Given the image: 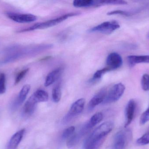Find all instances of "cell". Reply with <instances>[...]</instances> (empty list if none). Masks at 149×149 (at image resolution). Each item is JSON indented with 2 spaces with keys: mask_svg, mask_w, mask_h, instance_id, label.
<instances>
[{
  "mask_svg": "<svg viewBox=\"0 0 149 149\" xmlns=\"http://www.w3.org/2000/svg\"><path fill=\"white\" fill-rule=\"evenodd\" d=\"M8 17L14 22L20 23L32 22L37 20V17L30 14H19L9 12L7 13Z\"/></svg>",
  "mask_w": 149,
  "mask_h": 149,
  "instance_id": "8992f818",
  "label": "cell"
},
{
  "mask_svg": "<svg viewBox=\"0 0 149 149\" xmlns=\"http://www.w3.org/2000/svg\"><path fill=\"white\" fill-rule=\"evenodd\" d=\"M63 69L62 67H58L51 72L46 77L45 82V87L49 86L56 81L63 72Z\"/></svg>",
  "mask_w": 149,
  "mask_h": 149,
  "instance_id": "9a60e30c",
  "label": "cell"
},
{
  "mask_svg": "<svg viewBox=\"0 0 149 149\" xmlns=\"http://www.w3.org/2000/svg\"><path fill=\"white\" fill-rule=\"evenodd\" d=\"M103 114L100 112L96 113L92 117H91L89 121L86 123V126L89 130H90L92 128L94 127L95 125L100 123L101 121L103 120Z\"/></svg>",
  "mask_w": 149,
  "mask_h": 149,
  "instance_id": "ac0fdd59",
  "label": "cell"
},
{
  "mask_svg": "<svg viewBox=\"0 0 149 149\" xmlns=\"http://www.w3.org/2000/svg\"><path fill=\"white\" fill-rule=\"evenodd\" d=\"M25 129H21L14 134L10 138L8 144V149H15L22 140L25 133Z\"/></svg>",
  "mask_w": 149,
  "mask_h": 149,
  "instance_id": "5bb4252c",
  "label": "cell"
},
{
  "mask_svg": "<svg viewBox=\"0 0 149 149\" xmlns=\"http://www.w3.org/2000/svg\"><path fill=\"white\" fill-rule=\"evenodd\" d=\"M120 27L119 23L117 21L113 20L104 22L97 26L91 28L88 31L90 32H98L109 34L119 29Z\"/></svg>",
  "mask_w": 149,
  "mask_h": 149,
  "instance_id": "277c9868",
  "label": "cell"
},
{
  "mask_svg": "<svg viewBox=\"0 0 149 149\" xmlns=\"http://www.w3.org/2000/svg\"><path fill=\"white\" fill-rule=\"evenodd\" d=\"M127 3L124 1L120 0H101V5H124Z\"/></svg>",
  "mask_w": 149,
  "mask_h": 149,
  "instance_id": "7402d4cb",
  "label": "cell"
},
{
  "mask_svg": "<svg viewBox=\"0 0 149 149\" xmlns=\"http://www.w3.org/2000/svg\"><path fill=\"white\" fill-rule=\"evenodd\" d=\"M113 123L112 122H106L101 124L86 139L83 144V149L98 148L106 136L113 130Z\"/></svg>",
  "mask_w": 149,
  "mask_h": 149,
  "instance_id": "6da1fadb",
  "label": "cell"
},
{
  "mask_svg": "<svg viewBox=\"0 0 149 149\" xmlns=\"http://www.w3.org/2000/svg\"><path fill=\"white\" fill-rule=\"evenodd\" d=\"M127 134L124 131L118 132L115 136L112 149H124L127 142Z\"/></svg>",
  "mask_w": 149,
  "mask_h": 149,
  "instance_id": "ba28073f",
  "label": "cell"
},
{
  "mask_svg": "<svg viewBox=\"0 0 149 149\" xmlns=\"http://www.w3.org/2000/svg\"><path fill=\"white\" fill-rule=\"evenodd\" d=\"M125 87L122 83H118L113 86L107 93V96L103 103L104 104L113 103L119 100L123 95Z\"/></svg>",
  "mask_w": 149,
  "mask_h": 149,
  "instance_id": "3957f363",
  "label": "cell"
},
{
  "mask_svg": "<svg viewBox=\"0 0 149 149\" xmlns=\"http://www.w3.org/2000/svg\"><path fill=\"white\" fill-rule=\"evenodd\" d=\"M106 63L107 67L111 71L116 70L122 65V58L117 52H112L108 56Z\"/></svg>",
  "mask_w": 149,
  "mask_h": 149,
  "instance_id": "52a82bcc",
  "label": "cell"
},
{
  "mask_svg": "<svg viewBox=\"0 0 149 149\" xmlns=\"http://www.w3.org/2000/svg\"><path fill=\"white\" fill-rule=\"evenodd\" d=\"M78 15V13H68V14H65V15L57 17L55 19H51V20H48L45 22L35 24L34 25H32L29 28L20 31V32L30 31L37 29H42L52 27V26H55V25H57L58 24L62 22L63 21H65L67 18H69V17L74 16L77 15Z\"/></svg>",
  "mask_w": 149,
  "mask_h": 149,
  "instance_id": "7a4b0ae2",
  "label": "cell"
},
{
  "mask_svg": "<svg viewBox=\"0 0 149 149\" xmlns=\"http://www.w3.org/2000/svg\"><path fill=\"white\" fill-rule=\"evenodd\" d=\"M108 15H122L129 16L131 15V13L127 11L122 10H115L110 11L107 14Z\"/></svg>",
  "mask_w": 149,
  "mask_h": 149,
  "instance_id": "f1b7e54d",
  "label": "cell"
},
{
  "mask_svg": "<svg viewBox=\"0 0 149 149\" xmlns=\"http://www.w3.org/2000/svg\"><path fill=\"white\" fill-rule=\"evenodd\" d=\"M107 89L103 88L100 90L90 100L88 104V109L92 110L96 106L102 103L106 99L107 94Z\"/></svg>",
  "mask_w": 149,
  "mask_h": 149,
  "instance_id": "30bf717a",
  "label": "cell"
},
{
  "mask_svg": "<svg viewBox=\"0 0 149 149\" xmlns=\"http://www.w3.org/2000/svg\"><path fill=\"white\" fill-rule=\"evenodd\" d=\"M75 131V127L73 126L69 127L64 130L62 134V138L63 139H66L71 136L74 134Z\"/></svg>",
  "mask_w": 149,
  "mask_h": 149,
  "instance_id": "d4e9b609",
  "label": "cell"
},
{
  "mask_svg": "<svg viewBox=\"0 0 149 149\" xmlns=\"http://www.w3.org/2000/svg\"><path fill=\"white\" fill-rule=\"evenodd\" d=\"M110 71L111 70L107 67L98 70L94 74L93 78L91 80V82H93V81H95L96 80H100L105 73Z\"/></svg>",
  "mask_w": 149,
  "mask_h": 149,
  "instance_id": "44dd1931",
  "label": "cell"
},
{
  "mask_svg": "<svg viewBox=\"0 0 149 149\" xmlns=\"http://www.w3.org/2000/svg\"><path fill=\"white\" fill-rule=\"evenodd\" d=\"M136 143L141 146L149 144V131L139 138L136 141Z\"/></svg>",
  "mask_w": 149,
  "mask_h": 149,
  "instance_id": "603a6c76",
  "label": "cell"
},
{
  "mask_svg": "<svg viewBox=\"0 0 149 149\" xmlns=\"http://www.w3.org/2000/svg\"><path fill=\"white\" fill-rule=\"evenodd\" d=\"M85 102V99L81 98L74 102L71 106L69 113L64 118V122L67 123L69 122L74 116L81 113L84 109Z\"/></svg>",
  "mask_w": 149,
  "mask_h": 149,
  "instance_id": "5b68a950",
  "label": "cell"
},
{
  "mask_svg": "<svg viewBox=\"0 0 149 149\" xmlns=\"http://www.w3.org/2000/svg\"><path fill=\"white\" fill-rule=\"evenodd\" d=\"M73 5L76 8L98 7V0H76L73 1Z\"/></svg>",
  "mask_w": 149,
  "mask_h": 149,
  "instance_id": "e0dca14e",
  "label": "cell"
},
{
  "mask_svg": "<svg viewBox=\"0 0 149 149\" xmlns=\"http://www.w3.org/2000/svg\"><path fill=\"white\" fill-rule=\"evenodd\" d=\"M149 122V106L147 110L143 113L140 118V122L141 125H144Z\"/></svg>",
  "mask_w": 149,
  "mask_h": 149,
  "instance_id": "4316f807",
  "label": "cell"
},
{
  "mask_svg": "<svg viewBox=\"0 0 149 149\" xmlns=\"http://www.w3.org/2000/svg\"><path fill=\"white\" fill-rule=\"evenodd\" d=\"M6 90V76L2 73L0 74V94H4Z\"/></svg>",
  "mask_w": 149,
  "mask_h": 149,
  "instance_id": "484cf974",
  "label": "cell"
},
{
  "mask_svg": "<svg viewBox=\"0 0 149 149\" xmlns=\"http://www.w3.org/2000/svg\"><path fill=\"white\" fill-rule=\"evenodd\" d=\"M38 102L32 94L27 101L22 109V114L24 116H30L35 112L36 105Z\"/></svg>",
  "mask_w": 149,
  "mask_h": 149,
  "instance_id": "8fae6325",
  "label": "cell"
},
{
  "mask_svg": "<svg viewBox=\"0 0 149 149\" xmlns=\"http://www.w3.org/2000/svg\"><path fill=\"white\" fill-rule=\"evenodd\" d=\"M31 89V86L29 85H26L23 87L22 88L19 93L17 98L12 104L11 109L12 110H15L22 105L26 99L28 94L29 92Z\"/></svg>",
  "mask_w": 149,
  "mask_h": 149,
  "instance_id": "9c48e42d",
  "label": "cell"
},
{
  "mask_svg": "<svg viewBox=\"0 0 149 149\" xmlns=\"http://www.w3.org/2000/svg\"><path fill=\"white\" fill-rule=\"evenodd\" d=\"M33 95L38 101V102H45L49 99V94L44 90H37L33 94Z\"/></svg>",
  "mask_w": 149,
  "mask_h": 149,
  "instance_id": "d6986e66",
  "label": "cell"
},
{
  "mask_svg": "<svg viewBox=\"0 0 149 149\" xmlns=\"http://www.w3.org/2000/svg\"><path fill=\"white\" fill-rule=\"evenodd\" d=\"M29 71V68H27V69H24V70H22V71H20L16 77L15 80V85L18 84L25 77V75H26Z\"/></svg>",
  "mask_w": 149,
  "mask_h": 149,
  "instance_id": "83f0119b",
  "label": "cell"
},
{
  "mask_svg": "<svg viewBox=\"0 0 149 149\" xmlns=\"http://www.w3.org/2000/svg\"><path fill=\"white\" fill-rule=\"evenodd\" d=\"M62 92H61V87L60 84L57 85L53 88L52 92V98L53 101L58 103L60 101L61 99Z\"/></svg>",
  "mask_w": 149,
  "mask_h": 149,
  "instance_id": "ffe728a7",
  "label": "cell"
},
{
  "mask_svg": "<svg viewBox=\"0 0 149 149\" xmlns=\"http://www.w3.org/2000/svg\"><path fill=\"white\" fill-rule=\"evenodd\" d=\"M136 106V102L134 99L130 100L128 102L125 109V127H128L132 122L134 115Z\"/></svg>",
  "mask_w": 149,
  "mask_h": 149,
  "instance_id": "7c38bea8",
  "label": "cell"
},
{
  "mask_svg": "<svg viewBox=\"0 0 149 149\" xmlns=\"http://www.w3.org/2000/svg\"><path fill=\"white\" fill-rule=\"evenodd\" d=\"M88 130L84 125L82 128L77 133L73 134L67 141V146L69 148H72L77 144L81 138L88 132Z\"/></svg>",
  "mask_w": 149,
  "mask_h": 149,
  "instance_id": "4fadbf2b",
  "label": "cell"
},
{
  "mask_svg": "<svg viewBox=\"0 0 149 149\" xmlns=\"http://www.w3.org/2000/svg\"><path fill=\"white\" fill-rule=\"evenodd\" d=\"M127 61L130 66L140 63H149V55L143 56L131 55L127 57Z\"/></svg>",
  "mask_w": 149,
  "mask_h": 149,
  "instance_id": "2e32d148",
  "label": "cell"
},
{
  "mask_svg": "<svg viewBox=\"0 0 149 149\" xmlns=\"http://www.w3.org/2000/svg\"><path fill=\"white\" fill-rule=\"evenodd\" d=\"M148 38L149 39V33H148Z\"/></svg>",
  "mask_w": 149,
  "mask_h": 149,
  "instance_id": "f546056e",
  "label": "cell"
},
{
  "mask_svg": "<svg viewBox=\"0 0 149 149\" xmlns=\"http://www.w3.org/2000/svg\"><path fill=\"white\" fill-rule=\"evenodd\" d=\"M142 88L144 91H149V75L143 74L141 79Z\"/></svg>",
  "mask_w": 149,
  "mask_h": 149,
  "instance_id": "cb8c5ba5",
  "label": "cell"
}]
</instances>
